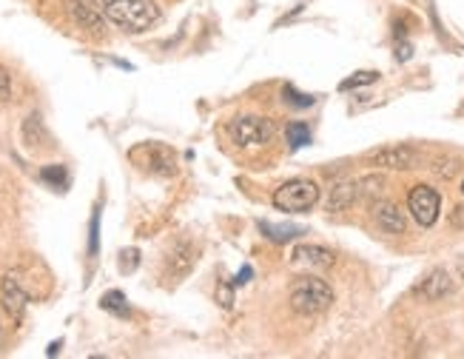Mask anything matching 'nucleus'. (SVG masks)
I'll return each instance as SVG.
<instances>
[{"label": "nucleus", "instance_id": "f257e3e1", "mask_svg": "<svg viewBox=\"0 0 464 359\" xmlns=\"http://www.w3.org/2000/svg\"><path fill=\"white\" fill-rule=\"evenodd\" d=\"M100 12H103V17L111 20L114 26L131 34L151 29L160 20V6L154 0H109Z\"/></svg>", "mask_w": 464, "mask_h": 359}, {"label": "nucleus", "instance_id": "f03ea898", "mask_svg": "<svg viewBox=\"0 0 464 359\" xmlns=\"http://www.w3.org/2000/svg\"><path fill=\"white\" fill-rule=\"evenodd\" d=\"M288 303L296 314L302 316H314L328 311L334 303V291L325 279H316V277H299L296 283L288 291Z\"/></svg>", "mask_w": 464, "mask_h": 359}, {"label": "nucleus", "instance_id": "7ed1b4c3", "mask_svg": "<svg viewBox=\"0 0 464 359\" xmlns=\"http://www.w3.org/2000/svg\"><path fill=\"white\" fill-rule=\"evenodd\" d=\"M319 203V186L314 180H291V183L279 186L274 194V206L279 211H288V214H305Z\"/></svg>", "mask_w": 464, "mask_h": 359}, {"label": "nucleus", "instance_id": "20e7f679", "mask_svg": "<svg viewBox=\"0 0 464 359\" xmlns=\"http://www.w3.org/2000/svg\"><path fill=\"white\" fill-rule=\"evenodd\" d=\"M274 134L276 126L271 117L246 114V117H234L228 123V137L237 146H266L274 140Z\"/></svg>", "mask_w": 464, "mask_h": 359}, {"label": "nucleus", "instance_id": "39448f33", "mask_svg": "<svg viewBox=\"0 0 464 359\" xmlns=\"http://www.w3.org/2000/svg\"><path fill=\"white\" fill-rule=\"evenodd\" d=\"M131 163H137L140 169H146L151 174H160V177H171L177 171V157L169 146L163 143H143V146H134L129 151Z\"/></svg>", "mask_w": 464, "mask_h": 359}, {"label": "nucleus", "instance_id": "423d86ee", "mask_svg": "<svg viewBox=\"0 0 464 359\" xmlns=\"http://www.w3.org/2000/svg\"><path fill=\"white\" fill-rule=\"evenodd\" d=\"M408 209H411V217L416 219L419 226H433L439 219V209H441V197L436 189L430 186H416L408 197Z\"/></svg>", "mask_w": 464, "mask_h": 359}, {"label": "nucleus", "instance_id": "0eeeda50", "mask_svg": "<svg viewBox=\"0 0 464 359\" xmlns=\"http://www.w3.org/2000/svg\"><path fill=\"white\" fill-rule=\"evenodd\" d=\"M368 160L379 169H393V171H408L419 166V151L411 146H385V149H376L368 154Z\"/></svg>", "mask_w": 464, "mask_h": 359}, {"label": "nucleus", "instance_id": "6e6552de", "mask_svg": "<svg viewBox=\"0 0 464 359\" xmlns=\"http://www.w3.org/2000/svg\"><path fill=\"white\" fill-rule=\"evenodd\" d=\"M0 303H4L6 314L14 319V323L24 319L26 306H29V294L24 291V286H20L17 274H6L4 279H0Z\"/></svg>", "mask_w": 464, "mask_h": 359}, {"label": "nucleus", "instance_id": "1a4fd4ad", "mask_svg": "<svg viewBox=\"0 0 464 359\" xmlns=\"http://www.w3.org/2000/svg\"><path fill=\"white\" fill-rule=\"evenodd\" d=\"M63 6H66L69 17L74 20L80 29H86L92 34H103L106 17H103V12H100L97 6L86 4V0H63Z\"/></svg>", "mask_w": 464, "mask_h": 359}, {"label": "nucleus", "instance_id": "9d476101", "mask_svg": "<svg viewBox=\"0 0 464 359\" xmlns=\"http://www.w3.org/2000/svg\"><path fill=\"white\" fill-rule=\"evenodd\" d=\"M194 263H197V251H194V246L188 243V239H179V243L169 251V257H166V277L169 279H183L191 268H194Z\"/></svg>", "mask_w": 464, "mask_h": 359}, {"label": "nucleus", "instance_id": "9b49d317", "mask_svg": "<svg viewBox=\"0 0 464 359\" xmlns=\"http://www.w3.org/2000/svg\"><path fill=\"white\" fill-rule=\"evenodd\" d=\"M416 294L421 299H428V303H439V299H445V296L453 294V279H450V274L445 268H436L416 286Z\"/></svg>", "mask_w": 464, "mask_h": 359}, {"label": "nucleus", "instance_id": "f8f14e48", "mask_svg": "<svg viewBox=\"0 0 464 359\" xmlns=\"http://www.w3.org/2000/svg\"><path fill=\"white\" fill-rule=\"evenodd\" d=\"M291 263H294V266H305V268H319V271H325V268H334L336 257H334V251L322 248V246H296V248L291 251Z\"/></svg>", "mask_w": 464, "mask_h": 359}, {"label": "nucleus", "instance_id": "ddd939ff", "mask_svg": "<svg viewBox=\"0 0 464 359\" xmlns=\"http://www.w3.org/2000/svg\"><path fill=\"white\" fill-rule=\"evenodd\" d=\"M373 217H376V226L385 234H401V231H405V226H408L405 214H401L393 203H376Z\"/></svg>", "mask_w": 464, "mask_h": 359}, {"label": "nucleus", "instance_id": "4468645a", "mask_svg": "<svg viewBox=\"0 0 464 359\" xmlns=\"http://www.w3.org/2000/svg\"><path fill=\"white\" fill-rule=\"evenodd\" d=\"M356 199H359L356 183H339V186H334V191L328 197V211H348Z\"/></svg>", "mask_w": 464, "mask_h": 359}, {"label": "nucleus", "instance_id": "2eb2a0df", "mask_svg": "<svg viewBox=\"0 0 464 359\" xmlns=\"http://www.w3.org/2000/svg\"><path fill=\"white\" fill-rule=\"evenodd\" d=\"M356 189H359V199L376 203V199L382 197V191H385V177H382V174H368V177L356 180Z\"/></svg>", "mask_w": 464, "mask_h": 359}, {"label": "nucleus", "instance_id": "dca6fc26", "mask_svg": "<svg viewBox=\"0 0 464 359\" xmlns=\"http://www.w3.org/2000/svg\"><path fill=\"white\" fill-rule=\"evenodd\" d=\"M259 231L268 239H274V243H288V239L302 234V228H296V226H274V223H266V219L259 223Z\"/></svg>", "mask_w": 464, "mask_h": 359}, {"label": "nucleus", "instance_id": "f3484780", "mask_svg": "<svg viewBox=\"0 0 464 359\" xmlns=\"http://www.w3.org/2000/svg\"><path fill=\"white\" fill-rule=\"evenodd\" d=\"M24 137H26V143H29V146H44L46 140H49V134H46V129H44V123H40V117H37V114L26 117Z\"/></svg>", "mask_w": 464, "mask_h": 359}, {"label": "nucleus", "instance_id": "a211bd4d", "mask_svg": "<svg viewBox=\"0 0 464 359\" xmlns=\"http://www.w3.org/2000/svg\"><path fill=\"white\" fill-rule=\"evenodd\" d=\"M40 180L49 183V186H54V189H66L69 186V174H66L63 166H46L44 171H40Z\"/></svg>", "mask_w": 464, "mask_h": 359}, {"label": "nucleus", "instance_id": "6ab92c4d", "mask_svg": "<svg viewBox=\"0 0 464 359\" xmlns=\"http://www.w3.org/2000/svg\"><path fill=\"white\" fill-rule=\"evenodd\" d=\"M100 306H103L106 311H111V314H117V316L129 314V303H126V296L120 294V291H109L103 299H100Z\"/></svg>", "mask_w": 464, "mask_h": 359}, {"label": "nucleus", "instance_id": "aec40b11", "mask_svg": "<svg viewBox=\"0 0 464 359\" xmlns=\"http://www.w3.org/2000/svg\"><path fill=\"white\" fill-rule=\"evenodd\" d=\"M285 137H288L291 149H302V146L311 143V129L305 123H291L288 131H285Z\"/></svg>", "mask_w": 464, "mask_h": 359}, {"label": "nucleus", "instance_id": "412c9836", "mask_svg": "<svg viewBox=\"0 0 464 359\" xmlns=\"http://www.w3.org/2000/svg\"><path fill=\"white\" fill-rule=\"evenodd\" d=\"M282 97H285V103H291V106H296V109H308V106H314V97L296 92L294 86H285V89H282Z\"/></svg>", "mask_w": 464, "mask_h": 359}, {"label": "nucleus", "instance_id": "4be33fe9", "mask_svg": "<svg viewBox=\"0 0 464 359\" xmlns=\"http://www.w3.org/2000/svg\"><path fill=\"white\" fill-rule=\"evenodd\" d=\"M376 77H379L376 72H359V74L348 77L339 89H342V92H348V89H356V86H368V83H376Z\"/></svg>", "mask_w": 464, "mask_h": 359}, {"label": "nucleus", "instance_id": "5701e85b", "mask_svg": "<svg viewBox=\"0 0 464 359\" xmlns=\"http://www.w3.org/2000/svg\"><path fill=\"white\" fill-rule=\"evenodd\" d=\"M120 268H123V271H134L137 268V251L134 248L120 254Z\"/></svg>", "mask_w": 464, "mask_h": 359}, {"label": "nucleus", "instance_id": "b1692460", "mask_svg": "<svg viewBox=\"0 0 464 359\" xmlns=\"http://www.w3.org/2000/svg\"><path fill=\"white\" fill-rule=\"evenodd\" d=\"M439 177H445V180H450L456 171H459V163H456V160H445V163H439Z\"/></svg>", "mask_w": 464, "mask_h": 359}, {"label": "nucleus", "instance_id": "393cba45", "mask_svg": "<svg viewBox=\"0 0 464 359\" xmlns=\"http://www.w3.org/2000/svg\"><path fill=\"white\" fill-rule=\"evenodd\" d=\"M12 94V80H9V72L0 66V97H9Z\"/></svg>", "mask_w": 464, "mask_h": 359}, {"label": "nucleus", "instance_id": "a878e982", "mask_svg": "<svg viewBox=\"0 0 464 359\" xmlns=\"http://www.w3.org/2000/svg\"><path fill=\"white\" fill-rule=\"evenodd\" d=\"M217 296L223 299V306H226V308L234 306V291H231V286H219V288H217Z\"/></svg>", "mask_w": 464, "mask_h": 359}, {"label": "nucleus", "instance_id": "bb28decb", "mask_svg": "<svg viewBox=\"0 0 464 359\" xmlns=\"http://www.w3.org/2000/svg\"><path fill=\"white\" fill-rule=\"evenodd\" d=\"M450 226H453V228H464V206L453 209V214H450Z\"/></svg>", "mask_w": 464, "mask_h": 359}, {"label": "nucleus", "instance_id": "cd10ccee", "mask_svg": "<svg viewBox=\"0 0 464 359\" xmlns=\"http://www.w3.org/2000/svg\"><path fill=\"white\" fill-rule=\"evenodd\" d=\"M89 251L97 254V214H94V219H92V243H89Z\"/></svg>", "mask_w": 464, "mask_h": 359}, {"label": "nucleus", "instance_id": "c85d7f7f", "mask_svg": "<svg viewBox=\"0 0 464 359\" xmlns=\"http://www.w3.org/2000/svg\"><path fill=\"white\" fill-rule=\"evenodd\" d=\"M248 277H251V268H242V271L237 274L234 283H237V286H239V283H248Z\"/></svg>", "mask_w": 464, "mask_h": 359}, {"label": "nucleus", "instance_id": "c756f323", "mask_svg": "<svg viewBox=\"0 0 464 359\" xmlns=\"http://www.w3.org/2000/svg\"><path fill=\"white\" fill-rule=\"evenodd\" d=\"M89 4H92V6H97V9H103V6L109 4V0H89Z\"/></svg>", "mask_w": 464, "mask_h": 359}, {"label": "nucleus", "instance_id": "7c9ffc66", "mask_svg": "<svg viewBox=\"0 0 464 359\" xmlns=\"http://www.w3.org/2000/svg\"><path fill=\"white\" fill-rule=\"evenodd\" d=\"M459 274H461V279H464V263H459Z\"/></svg>", "mask_w": 464, "mask_h": 359}, {"label": "nucleus", "instance_id": "2f4dec72", "mask_svg": "<svg viewBox=\"0 0 464 359\" xmlns=\"http://www.w3.org/2000/svg\"><path fill=\"white\" fill-rule=\"evenodd\" d=\"M461 194H464V183H461Z\"/></svg>", "mask_w": 464, "mask_h": 359}]
</instances>
